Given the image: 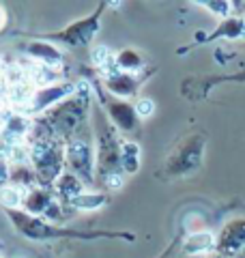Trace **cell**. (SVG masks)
Here are the masks:
<instances>
[{"instance_id": "cell-8", "label": "cell", "mask_w": 245, "mask_h": 258, "mask_svg": "<svg viewBox=\"0 0 245 258\" xmlns=\"http://www.w3.org/2000/svg\"><path fill=\"white\" fill-rule=\"evenodd\" d=\"M76 88H78V82H56L50 86H41L32 93L30 101L20 112L30 118H39L47 114L52 108H56L58 103L67 101L69 97L76 95Z\"/></svg>"}, {"instance_id": "cell-28", "label": "cell", "mask_w": 245, "mask_h": 258, "mask_svg": "<svg viewBox=\"0 0 245 258\" xmlns=\"http://www.w3.org/2000/svg\"><path fill=\"white\" fill-rule=\"evenodd\" d=\"M215 258H224V256H219V254H217V256H215Z\"/></svg>"}, {"instance_id": "cell-2", "label": "cell", "mask_w": 245, "mask_h": 258, "mask_svg": "<svg viewBox=\"0 0 245 258\" xmlns=\"http://www.w3.org/2000/svg\"><path fill=\"white\" fill-rule=\"evenodd\" d=\"M9 217L11 226L15 228L18 235L30 241H50V239H95V237H120L125 241H134L136 237L129 232H108V230H99V232H84V230H73V228H58L52 222H45L43 217H35L28 215L22 209L15 211H5Z\"/></svg>"}, {"instance_id": "cell-12", "label": "cell", "mask_w": 245, "mask_h": 258, "mask_svg": "<svg viewBox=\"0 0 245 258\" xmlns=\"http://www.w3.org/2000/svg\"><path fill=\"white\" fill-rule=\"evenodd\" d=\"M105 114H108L112 125L116 127L120 134L134 132L138 127V123H140L134 103H129L125 99H116V97H110V99L105 101Z\"/></svg>"}, {"instance_id": "cell-11", "label": "cell", "mask_w": 245, "mask_h": 258, "mask_svg": "<svg viewBox=\"0 0 245 258\" xmlns=\"http://www.w3.org/2000/svg\"><path fill=\"white\" fill-rule=\"evenodd\" d=\"M24 52L30 60H35V64H43V67L50 69H60L65 54L56 43L47 41V39H35V41H28L24 45Z\"/></svg>"}, {"instance_id": "cell-13", "label": "cell", "mask_w": 245, "mask_h": 258, "mask_svg": "<svg viewBox=\"0 0 245 258\" xmlns=\"http://www.w3.org/2000/svg\"><path fill=\"white\" fill-rule=\"evenodd\" d=\"M142 80L134 74H125V71H114L110 76H103V86L110 93V97L116 99H127V97H136L138 88H140Z\"/></svg>"}, {"instance_id": "cell-4", "label": "cell", "mask_w": 245, "mask_h": 258, "mask_svg": "<svg viewBox=\"0 0 245 258\" xmlns=\"http://www.w3.org/2000/svg\"><path fill=\"white\" fill-rule=\"evenodd\" d=\"M118 129L112 125L108 114L99 112L97 116V132H95V153H97V179L114 172H122L120 168V147L122 140L118 138Z\"/></svg>"}, {"instance_id": "cell-23", "label": "cell", "mask_w": 245, "mask_h": 258, "mask_svg": "<svg viewBox=\"0 0 245 258\" xmlns=\"http://www.w3.org/2000/svg\"><path fill=\"white\" fill-rule=\"evenodd\" d=\"M134 108H136V114L140 120L155 114V101L151 99V97H138V99L134 101Z\"/></svg>"}, {"instance_id": "cell-1", "label": "cell", "mask_w": 245, "mask_h": 258, "mask_svg": "<svg viewBox=\"0 0 245 258\" xmlns=\"http://www.w3.org/2000/svg\"><path fill=\"white\" fill-rule=\"evenodd\" d=\"M91 97L93 88L88 84V80H80L76 95L69 97L67 101L58 103L56 108H52L47 114L39 118H43V123L50 127V132L56 138L67 142L82 134V127H86L88 112H91Z\"/></svg>"}, {"instance_id": "cell-15", "label": "cell", "mask_w": 245, "mask_h": 258, "mask_svg": "<svg viewBox=\"0 0 245 258\" xmlns=\"http://www.w3.org/2000/svg\"><path fill=\"white\" fill-rule=\"evenodd\" d=\"M181 249L187 256L209 254V252H213V249H217V237L211 230H196L183 239Z\"/></svg>"}, {"instance_id": "cell-17", "label": "cell", "mask_w": 245, "mask_h": 258, "mask_svg": "<svg viewBox=\"0 0 245 258\" xmlns=\"http://www.w3.org/2000/svg\"><path fill=\"white\" fill-rule=\"evenodd\" d=\"M142 166V149L136 140H122L120 147V168L125 174H138Z\"/></svg>"}, {"instance_id": "cell-3", "label": "cell", "mask_w": 245, "mask_h": 258, "mask_svg": "<svg viewBox=\"0 0 245 258\" xmlns=\"http://www.w3.org/2000/svg\"><path fill=\"white\" fill-rule=\"evenodd\" d=\"M28 164L32 166L39 187H54V183L67 172L65 142L58 138H43L28 144Z\"/></svg>"}, {"instance_id": "cell-21", "label": "cell", "mask_w": 245, "mask_h": 258, "mask_svg": "<svg viewBox=\"0 0 245 258\" xmlns=\"http://www.w3.org/2000/svg\"><path fill=\"white\" fill-rule=\"evenodd\" d=\"M24 196H26V189H22V187H18V185H13V183L0 187V205H3L5 211H15V209H22Z\"/></svg>"}, {"instance_id": "cell-22", "label": "cell", "mask_w": 245, "mask_h": 258, "mask_svg": "<svg viewBox=\"0 0 245 258\" xmlns=\"http://www.w3.org/2000/svg\"><path fill=\"white\" fill-rule=\"evenodd\" d=\"M97 185H101L108 191H118L125 185V172H114L108 176H101V179H97Z\"/></svg>"}, {"instance_id": "cell-5", "label": "cell", "mask_w": 245, "mask_h": 258, "mask_svg": "<svg viewBox=\"0 0 245 258\" xmlns=\"http://www.w3.org/2000/svg\"><path fill=\"white\" fill-rule=\"evenodd\" d=\"M202 155H204V136L200 134L187 136L166 157V166H163L166 176L181 179V176L196 172L202 166Z\"/></svg>"}, {"instance_id": "cell-6", "label": "cell", "mask_w": 245, "mask_h": 258, "mask_svg": "<svg viewBox=\"0 0 245 258\" xmlns=\"http://www.w3.org/2000/svg\"><path fill=\"white\" fill-rule=\"evenodd\" d=\"M65 159L69 172L80 176L86 185H95L97 181V153L91 136L80 134L65 142Z\"/></svg>"}, {"instance_id": "cell-9", "label": "cell", "mask_w": 245, "mask_h": 258, "mask_svg": "<svg viewBox=\"0 0 245 258\" xmlns=\"http://www.w3.org/2000/svg\"><path fill=\"white\" fill-rule=\"evenodd\" d=\"M32 127H35V118H30L22 112H9L0 118V138L7 147H22L26 144Z\"/></svg>"}, {"instance_id": "cell-26", "label": "cell", "mask_w": 245, "mask_h": 258, "mask_svg": "<svg viewBox=\"0 0 245 258\" xmlns=\"http://www.w3.org/2000/svg\"><path fill=\"white\" fill-rule=\"evenodd\" d=\"M224 30H219L217 35H230V37H234V35H241V28H243V24L241 22H228V24H224L222 26Z\"/></svg>"}, {"instance_id": "cell-25", "label": "cell", "mask_w": 245, "mask_h": 258, "mask_svg": "<svg viewBox=\"0 0 245 258\" xmlns=\"http://www.w3.org/2000/svg\"><path fill=\"white\" fill-rule=\"evenodd\" d=\"M204 9H211V13L219 15V18H226L230 13V5L228 3H202Z\"/></svg>"}, {"instance_id": "cell-16", "label": "cell", "mask_w": 245, "mask_h": 258, "mask_svg": "<svg viewBox=\"0 0 245 258\" xmlns=\"http://www.w3.org/2000/svg\"><path fill=\"white\" fill-rule=\"evenodd\" d=\"M86 183L80 179V176H76L73 172H65L58 181L54 183V187H52V191L56 194V198L60 200V203H67V205H71V200H76L80 194H84L86 189Z\"/></svg>"}, {"instance_id": "cell-18", "label": "cell", "mask_w": 245, "mask_h": 258, "mask_svg": "<svg viewBox=\"0 0 245 258\" xmlns=\"http://www.w3.org/2000/svg\"><path fill=\"white\" fill-rule=\"evenodd\" d=\"M144 64L146 62L142 58V54L138 50H134V47H122L120 52H116V67H118V71L138 76V71H142Z\"/></svg>"}, {"instance_id": "cell-19", "label": "cell", "mask_w": 245, "mask_h": 258, "mask_svg": "<svg viewBox=\"0 0 245 258\" xmlns=\"http://www.w3.org/2000/svg\"><path fill=\"white\" fill-rule=\"evenodd\" d=\"M108 205V196L105 194H97V191H84L80 194L76 200H71V209L76 211H82V213H93V211H99Z\"/></svg>"}, {"instance_id": "cell-20", "label": "cell", "mask_w": 245, "mask_h": 258, "mask_svg": "<svg viewBox=\"0 0 245 258\" xmlns=\"http://www.w3.org/2000/svg\"><path fill=\"white\" fill-rule=\"evenodd\" d=\"M11 183L18 185L22 189H32L37 187V176H35V170L32 166L28 164H11Z\"/></svg>"}, {"instance_id": "cell-24", "label": "cell", "mask_w": 245, "mask_h": 258, "mask_svg": "<svg viewBox=\"0 0 245 258\" xmlns=\"http://www.w3.org/2000/svg\"><path fill=\"white\" fill-rule=\"evenodd\" d=\"M9 183H11V164H9V159L0 153V187H5V185H9Z\"/></svg>"}, {"instance_id": "cell-10", "label": "cell", "mask_w": 245, "mask_h": 258, "mask_svg": "<svg viewBox=\"0 0 245 258\" xmlns=\"http://www.w3.org/2000/svg\"><path fill=\"white\" fill-rule=\"evenodd\" d=\"M245 249V220H230L217 237V252L219 256H239Z\"/></svg>"}, {"instance_id": "cell-27", "label": "cell", "mask_w": 245, "mask_h": 258, "mask_svg": "<svg viewBox=\"0 0 245 258\" xmlns=\"http://www.w3.org/2000/svg\"><path fill=\"white\" fill-rule=\"evenodd\" d=\"M5 24H7V11L3 9V7H0V30H3Z\"/></svg>"}, {"instance_id": "cell-14", "label": "cell", "mask_w": 245, "mask_h": 258, "mask_svg": "<svg viewBox=\"0 0 245 258\" xmlns=\"http://www.w3.org/2000/svg\"><path fill=\"white\" fill-rule=\"evenodd\" d=\"M54 200H56V194L50 187H39L37 185V187L26 191L22 211H26L28 215H35V217H45L47 209L52 207Z\"/></svg>"}, {"instance_id": "cell-7", "label": "cell", "mask_w": 245, "mask_h": 258, "mask_svg": "<svg viewBox=\"0 0 245 258\" xmlns=\"http://www.w3.org/2000/svg\"><path fill=\"white\" fill-rule=\"evenodd\" d=\"M103 9H105V5H99V9H95L91 15L71 22L69 26H65L63 30L50 32V35H45L43 39H47V41H52V43L56 41L58 45H67V47H86V45H91L95 35L99 32Z\"/></svg>"}]
</instances>
